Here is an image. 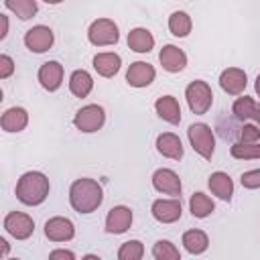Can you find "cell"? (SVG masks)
<instances>
[{"instance_id":"obj_1","label":"cell","mask_w":260,"mask_h":260,"mask_svg":"<svg viewBox=\"0 0 260 260\" xmlns=\"http://www.w3.org/2000/svg\"><path fill=\"white\" fill-rule=\"evenodd\" d=\"M104 201V189L95 179L81 177L75 179L69 187V203L77 213H91Z\"/></svg>"},{"instance_id":"obj_2","label":"cell","mask_w":260,"mask_h":260,"mask_svg":"<svg viewBox=\"0 0 260 260\" xmlns=\"http://www.w3.org/2000/svg\"><path fill=\"white\" fill-rule=\"evenodd\" d=\"M49 177L41 171H26L16 183V199L22 205L37 207L49 197Z\"/></svg>"},{"instance_id":"obj_3","label":"cell","mask_w":260,"mask_h":260,"mask_svg":"<svg viewBox=\"0 0 260 260\" xmlns=\"http://www.w3.org/2000/svg\"><path fill=\"white\" fill-rule=\"evenodd\" d=\"M187 138L193 146V150L205 158V160H211L213 152H215V136H213V130L211 126L203 124V122H195L189 126L187 130Z\"/></svg>"},{"instance_id":"obj_4","label":"cell","mask_w":260,"mask_h":260,"mask_svg":"<svg viewBox=\"0 0 260 260\" xmlns=\"http://www.w3.org/2000/svg\"><path fill=\"white\" fill-rule=\"evenodd\" d=\"M185 98H187V106L193 114H207L211 104H213V91L209 87L207 81H201V79H195L187 85L185 89Z\"/></svg>"},{"instance_id":"obj_5","label":"cell","mask_w":260,"mask_h":260,"mask_svg":"<svg viewBox=\"0 0 260 260\" xmlns=\"http://www.w3.org/2000/svg\"><path fill=\"white\" fill-rule=\"evenodd\" d=\"M87 39L91 45L95 47H110V45H116L118 39H120V32H118V24L112 20V18H98L89 24L87 28Z\"/></svg>"},{"instance_id":"obj_6","label":"cell","mask_w":260,"mask_h":260,"mask_svg":"<svg viewBox=\"0 0 260 260\" xmlns=\"http://www.w3.org/2000/svg\"><path fill=\"white\" fill-rule=\"evenodd\" d=\"M104 122H106V112L98 104H87V106L79 108L77 114L73 116V126L85 134L98 132L104 126Z\"/></svg>"},{"instance_id":"obj_7","label":"cell","mask_w":260,"mask_h":260,"mask_svg":"<svg viewBox=\"0 0 260 260\" xmlns=\"http://www.w3.org/2000/svg\"><path fill=\"white\" fill-rule=\"evenodd\" d=\"M4 230L14 240H28L35 232V221L30 215H26L22 211H10L4 217Z\"/></svg>"},{"instance_id":"obj_8","label":"cell","mask_w":260,"mask_h":260,"mask_svg":"<svg viewBox=\"0 0 260 260\" xmlns=\"http://www.w3.org/2000/svg\"><path fill=\"white\" fill-rule=\"evenodd\" d=\"M53 43H55V35L45 24H37L24 32V45L30 53H45L53 47Z\"/></svg>"},{"instance_id":"obj_9","label":"cell","mask_w":260,"mask_h":260,"mask_svg":"<svg viewBox=\"0 0 260 260\" xmlns=\"http://www.w3.org/2000/svg\"><path fill=\"white\" fill-rule=\"evenodd\" d=\"M152 187L162 193V195H171V197H181V179L173 169H156L152 173Z\"/></svg>"},{"instance_id":"obj_10","label":"cell","mask_w":260,"mask_h":260,"mask_svg":"<svg viewBox=\"0 0 260 260\" xmlns=\"http://www.w3.org/2000/svg\"><path fill=\"white\" fill-rule=\"evenodd\" d=\"M150 213L156 221L160 223H175L181 219L183 207H181V199L179 197H171V199H156L150 207Z\"/></svg>"},{"instance_id":"obj_11","label":"cell","mask_w":260,"mask_h":260,"mask_svg":"<svg viewBox=\"0 0 260 260\" xmlns=\"http://www.w3.org/2000/svg\"><path fill=\"white\" fill-rule=\"evenodd\" d=\"M45 236L51 242H69L75 238V225L69 217L55 215L45 221Z\"/></svg>"},{"instance_id":"obj_12","label":"cell","mask_w":260,"mask_h":260,"mask_svg":"<svg viewBox=\"0 0 260 260\" xmlns=\"http://www.w3.org/2000/svg\"><path fill=\"white\" fill-rule=\"evenodd\" d=\"M132 225V209L126 205H116L108 211L106 215V232L120 236L124 232H128Z\"/></svg>"},{"instance_id":"obj_13","label":"cell","mask_w":260,"mask_h":260,"mask_svg":"<svg viewBox=\"0 0 260 260\" xmlns=\"http://www.w3.org/2000/svg\"><path fill=\"white\" fill-rule=\"evenodd\" d=\"M219 85L230 95H240L248 85V75L240 67H228L219 73Z\"/></svg>"},{"instance_id":"obj_14","label":"cell","mask_w":260,"mask_h":260,"mask_svg":"<svg viewBox=\"0 0 260 260\" xmlns=\"http://www.w3.org/2000/svg\"><path fill=\"white\" fill-rule=\"evenodd\" d=\"M154 77H156V71L146 61H134L126 71V81L132 87H148L154 81Z\"/></svg>"},{"instance_id":"obj_15","label":"cell","mask_w":260,"mask_h":260,"mask_svg":"<svg viewBox=\"0 0 260 260\" xmlns=\"http://www.w3.org/2000/svg\"><path fill=\"white\" fill-rule=\"evenodd\" d=\"M158 61H160L162 69L169 73H179L187 67V55L177 45H165L158 53Z\"/></svg>"},{"instance_id":"obj_16","label":"cell","mask_w":260,"mask_h":260,"mask_svg":"<svg viewBox=\"0 0 260 260\" xmlns=\"http://www.w3.org/2000/svg\"><path fill=\"white\" fill-rule=\"evenodd\" d=\"M39 83L47 91H57L63 83V65L59 61H47L39 69Z\"/></svg>"},{"instance_id":"obj_17","label":"cell","mask_w":260,"mask_h":260,"mask_svg":"<svg viewBox=\"0 0 260 260\" xmlns=\"http://www.w3.org/2000/svg\"><path fill=\"white\" fill-rule=\"evenodd\" d=\"M156 150H158V154H162L165 158H171V160L183 158V142L173 132H162L156 136Z\"/></svg>"},{"instance_id":"obj_18","label":"cell","mask_w":260,"mask_h":260,"mask_svg":"<svg viewBox=\"0 0 260 260\" xmlns=\"http://www.w3.org/2000/svg\"><path fill=\"white\" fill-rule=\"evenodd\" d=\"M26 124H28V112L20 106L8 108L0 118V126L4 132H22Z\"/></svg>"},{"instance_id":"obj_19","label":"cell","mask_w":260,"mask_h":260,"mask_svg":"<svg viewBox=\"0 0 260 260\" xmlns=\"http://www.w3.org/2000/svg\"><path fill=\"white\" fill-rule=\"evenodd\" d=\"M120 67H122V57L118 53L106 51V53H98L93 57V69L102 77H114L120 71Z\"/></svg>"},{"instance_id":"obj_20","label":"cell","mask_w":260,"mask_h":260,"mask_svg":"<svg viewBox=\"0 0 260 260\" xmlns=\"http://www.w3.org/2000/svg\"><path fill=\"white\" fill-rule=\"evenodd\" d=\"M211 193L215 197H219L221 201H232V195H234V181L228 173L223 171H215L209 175V181H207Z\"/></svg>"},{"instance_id":"obj_21","label":"cell","mask_w":260,"mask_h":260,"mask_svg":"<svg viewBox=\"0 0 260 260\" xmlns=\"http://www.w3.org/2000/svg\"><path fill=\"white\" fill-rule=\"evenodd\" d=\"M154 110L158 114V118H162L165 122L177 126L181 122V106L177 102V98L173 95H162L154 102Z\"/></svg>"},{"instance_id":"obj_22","label":"cell","mask_w":260,"mask_h":260,"mask_svg":"<svg viewBox=\"0 0 260 260\" xmlns=\"http://www.w3.org/2000/svg\"><path fill=\"white\" fill-rule=\"evenodd\" d=\"M232 112H234V116L238 120H244V122L246 120H252L254 124L260 126V106L254 102V98H250V95L238 98L234 102V106H232Z\"/></svg>"},{"instance_id":"obj_23","label":"cell","mask_w":260,"mask_h":260,"mask_svg":"<svg viewBox=\"0 0 260 260\" xmlns=\"http://www.w3.org/2000/svg\"><path fill=\"white\" fill-rule=\"evenodd\" d=\"M128 47L134 51V53H150L152 47H154V37L148 28H142V26H136L128 32Z\"/></svg>"},{"instance_id":"obj_24","label":"cell","mask_w":260,"mask_h":260,"mask_svg":"<svg viewBox=\"0 0 260 260\" xmlns=\"http://www.w3.org/2000/svg\"><path fill=\"white\" fill-rule=\"evenodd\" d=\"M93 89V77L85 69H75L69 77V91L75 98H87Z\"/></svg>"},{"instance_id":"obj_25","label":"cell","mask_w":260,"mask_h":260,"mask_svg":"<svg viewBox=\"0 0 260 260\" xmlns=\"http://www.w3.org/2000/svg\"><path fill=\"white\" fill-rule=\"evenodd\" d=\"M189 211H191L193 217L205 219V217H209V215L215 211V203H213V199H211L209 195L197 191V193H193L191 199H189Z\"/></svg>"},{"instance_id":"obj_26","label":"cell","mask_w":260,"mask_h":260,"mask_svg":"<svg viewBox=\"0 0 260 260\" xmlns=\"http://www.w3.org/2000/svg\"><path fill=\"white\" fill-rule=\"evenodd\" d=\"M183 246L189 254L197 256V254H203L209 248V238L203 230H187L183 234Z\"/></svg>"},{"instance_id":"obj_27","label":"cell","mask_w":260,"mask_h":260,"mask_svg":"<svg viewBox=\"0 0 260 260\" xmlns=\"http://www.w3.org/2000/svg\"><path fill=\"white\" fill-rule=\"evenodd\" d=\"M191 28H193V20H191V16L187 12L177 10V12H173L169 16V30H171L173 37L183 39V37H187L191 32Z\"/></svg>"},{"instance_id":"obj_28","label":"cell","mask_w":260,"mask_h":260,"mask_svg":"<svg viewBox=\"0 0 260 260\" xmlns=\"http://www.w3.org/2000/svg\"><path fill=\"white\" fill-rule=\"evenodd\" d=\"M230 154L238 160L260 158V140L258 142H236V144L230 146Z\"/></svg>"},{"instance_id":"obj_29","label":"cell","mask_w":260,"mask_h":260,"mask_svg":"<svg viewBox=\"0 0 260 260\" xmlns=\"http://www.w3.org/2000/svg\"><path fill=\"white\" fill-rule=\"evenodd\" d=\"M4 6L14 12L20 20H28L37 14V0H4Z\"/></svg>"},{"instance_id":"obj_30","label":"cell","mask_w":260,"mask_h":260,"mask_svg":"<svg viewBox=\"0 0 260 260\" xmlns=\"http://www.w3.org/2000/svg\"><path fill=\"white\" fill-rule=\"evenodd\" d=\"M152 258L154 260H181V252L171 240H158L152 246Z\"/></svg>"},{"instance_id":"obj_31","label":"cell","mask_w":260,"mask_h":260,"mask_svg":"<svg viewBox=\"0 0 260 260\" xmlns=\"http://www.w3.org/2000/svg\"><path fill=\"white\" fill-rule=\"evenodd\" d=\"M144 256V246L140 240H128L118 250V260H140Z\"/></svg>"},{"instance_id":"obj_32","label":"cell","mask_w":260,"mask_h":260,"mask_svg":"<svg viewBox=\"0 0 260 260\" xmlns=\"http://www.w3.org/2000/svg\"><path fill=\"white\" fill-rule=\"evenodd\" d=\"M260 140V126L258 124H244L240 128V142H258Z\"/></svg>"},{"instance_id":"obj_33","label":"cell","mask_w":260,"mask_h":260,"mask_svg":"<svg viewBox=\"0 0 260 260\" xmlns=\"http://www.w3.org/2000/svg\"><path fill=\"white\" fill-rule=\"evenodd\" d=\"M240 183L244 189H260V169H252V171L242 173Z\"/></svg>"},{"instance_id":"obj_34","label":"cell","mask_w":260,"mask_h":260,"mask_svg":"<svg viewBox=\"0 0 260 260\" xmlns=\"http://www.w3.org/2000/svg\"><path fill=\"white\" fill-rule=\"evenodd\" d=\"M14 73V61L10 55H0V79H8Z\"/></svg>"},{"instance_id":"obj_35","label":"cell","mask_w":260,"mask_h":260,"mask_svg":"<svg viewBox=\"0 0 260 260\" xmlns=\"http://www.w3.org/2000/svg\"><path fill=\"white\" fill-rule=\"evenodd\" d=\"M49 258L51 260H75V254L71 250H53Z\"/></svg>"},{"instance_id":"obj_36","label":"cell","mask_w":260,"mask_h":260,"mask_svg":"<svg viewBox=\"0 0 260 260\" xmlns=\"http://www.w3.org/2000/svg\"><path fill=\"white\" fill-rule=\"evenodd\" d=\"M0 20H2V32H0V39H6V35H8V16H6V14H0Z\"/></svg>"},{"instance_id":"obj_37","label":"cell","mask_w":260,"mask_h":260,"mask_svg":"<svg viewBox=\"0 0 260 260\" xmlns=\"http://www.w3.org/2000/svg\"><path fill=\"white\" fill-rule=\"evenodd\" d=\"M8 250H10V246H8L6 238H0V258H6L8 256Z\"/></svg>"},{"instance_id":"obj_38","label":"cell","mask_w":260,"mask_h":260,"mask_svg":"<svg viewBox=\"0 0 260 260\" xmlns=\"http://www.w3.org/2000/svg\"><path fill=\"white\" fill-rule=\"evenodd\" d=\"M254 89H256V93L260 95V73H258V77H256V83H254Z\"/></svg>"},{"instance_id":"obj_39","label":"cell","mask_w":260,"mask_h":260,"mask_svg":"<svg viewBox=\"0 0 260 260\" xmlns=\"http://www.w3.org/2000/svg\"><path fill=\"white\" fill-rule=\"evenodd\" d=\"M85 260H100V256H95V254H87V256H83Z\"/></svg>"},{"instance_id":"obj_40","label":"cell","mask_w":260,"mask_h":260,"mask_svg":"<svg viewBox=\"0 0 260 260\" xmlns=\"http://www.w3.org/2000/svg\"><path fill=\"white\" fill-rule=\"evenodd\" d=\"M47 4H61V2H65V0H45Z\"/></svg>"}]
</instances>
